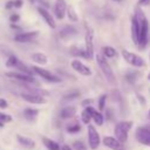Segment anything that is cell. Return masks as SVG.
Instances as JSON below:
<instances>
[{
    "label": "cell",
    "mask_w": 150,
    "mask_h": 150,
    "mask_svg": "<svg viewBox=\"0 0 150 150\" xmlns=\"http://www.w3.org/2000/svg\"><path fill=\"white\" fill-rule=\"evenodd\" d=\"M80 95H81V93H80V90H77V89H73V90H69L68 93H66L63 96H62V102H69V101H73V100H75V98H77V97H80Z\"/></svg>",
    "instance_id": "cb8c5ba5"
},
{
    "label": "cell",
    "mask_w": 150,
    "mask_h": 150,
    "mask_svg": "<svg viewBox=\"0 0 150 150\" xmlns=\"http://www.w3.org/2000/svg\"><path fill=\"white\" fill-rule=\"evenodd\" d=\"M76 33H77L76 28L73 27V26H70V25H68V26H64L60 30V38L63 39V40H67V39L73 38L74 35H76Z\"/></svg>",
    "instance_id": "e0dca14e"
},
{
    "label": "cell",
    "mask_w": 150,
    "mask_h": 150,
    "mask_svg": "<svg viewBox=\"0 0 150 150\" xmlns=\"http://www.w3.org/2000/svg\"><path fill=\"white\" fill-rule=\"evenodd\" d=\"M125 79H127V81H128L129 83L134 84V83L136 82V80L138 79V73H137V71H134V70H129V71H127V74H125Z\"/></svg>",
    "instance_id": "f546056e"
},
{
    "label": "cell",
    "mask_w": 150,
    "mask_h": 150,
    "mask_svg": "<svg viewBox=\"0 0 150 150\" xmlns=\"http://www.w3.org/2000/svg\"><path fill=\"white\" fill-rule=\"evenodd\" d=\"M88 143L91 150H96L101 144V138L94 125H88Z\"/></svg>",
    "instance_id": "52a82bcc"
},
{
    "label": "cell",
    "mask_w": 150,
    "mask_h": 150,
    "mask_svg": "<svg viewBox=\"0 0 150 150\" xmlns=\"http://www.w3.org/2000/svg\"><path fill=\"white\" fill-rule=\"evenodd\" d=\"M96 62H97V64H98L101 71L103 73L104 77L107 79V81H108L109 83H111V84H116V77H115L114 71H112L110 64L108 63L107 59H105L104 56L97 54V55H96Z\"/></svg>",
    "instance_id": "7a4b0ae2"
},
{
    "label": "cell",
    "mask_w": 150,
    "mask_h": 150,
    "mask_svg": "<svg viewBox=\"0 0 150 150\" xmlns=\"http://www.w3.org/2000/svg\"><path fill=\"white\" fill-rule=\"evenodd\" d=\"M73 149L74 150H87V146L82 141H75L73 143Z\"/></svg>",
    "instance_id": "e575fe53"
},
{
    "label": "cell",
    "mask_w": 150,
    "mask_h": 150,
    "mask_svg": "<svg viewBox=\"0 0 150 150\" xmlns=\"http://www.w3.org/2000/svg\"><path fill=\"white\" fill-rule=\"evenodd\" d=\"M91 102H93V100H90V98H89V100H84V101H82V103H81V104H82L83 107H87V105H90V103H91Z\"/></svg>",
    "instance_id": "ab89813d"
},
{
    "label": "cell",
    "mask_w": 150,
    "mask_h": 150,
    "mask_svg": "<svg viewBox=\"0 0 150 150\" xmlns=\"http://www.w3.org/2000/svg\"><path fill=\"white\" fill-rule=\"evenodd\" d=\"M66 12H67V16H68V19H69L71 22H76V21L79 20L77 13H76V11L74 9V7L68 6L67 9H66Z\"/></svg>",
    "instance_id": "83f0119b"
},
{
    "label": "cell",
    "mask_w": 150,
    "mask_h": 150,
    "mask_svg": "<svg viewBox=\"0 0 150 150\" xmlns=\"http://www.w3.org/2000/svg\"><path fill=\"white\" fill-rule=\"evenodd\" d=\"M137 5L138 6H149L150 5V0H138Z\"/></svg>",
    "instance_id": "f35d334b"
},
{
    "label": "cell",
    "mask_w": 150,
    "mask_h": 150,
    "mask_svg": "<svg viewBox=\"0 0 150 150\" xmlns=\"http://www.w3.org/2000/svg\"><path fill=\"white\" fill-rule=\"evenodd\" d=\"M30 59L33 62L38 63V64H46L48 62V57L46 54L41 53V52H36V53H33L30 55Z\"/></svg>",
    "instance_id": "ffe728a7"
},
{
    "label": "cell",
    "mask_w": 150,
    "mask_h": 150,
    "mask_svg": "<svg viewBox=\"0 0 150 150\" xmlns=\"http://www.w3.org/2000/svg\"><path fill=\"white\" fill-rule=\"evenodd\" d=\"M69 53H70V55H73V56H80V57H86V59H88L87 52L83 50V49H81V48H79V47H76V46H71L70 49H69Z\"/></svg>",
    "instance_id": "d4e9b609"
},
{
    "label": "cell",
    "mask_w": 150,
    "mask_h": 150,
    "mask_svg": "<svg viewBox=\"0 0 150 150\" xmlns=\"http://www.w3.org/2000/svg\"><path fill=\"white\" fill-rule=\"evenodd\" d=\"M132 125H134V123L131 121H122V122L117 123L115 127V137L122 143L127 142L128 132L132 128Z\"/></svg>",
    "instance_id": "3957f363"
},
{
    "label": "cell",
    "mask_w": 150,
    "mask_h": 150,
    "mask_svg": "<svg viewBox=\"0 0 150 150\" xmlns=\"http://www.w3.org/2000/svg\"><path fill=\"white\" fill-rule=\"evenodd\" d=\"M38 36H39V32H38V30L21 32V33H18V34L14 36V40H15L16 42L25 43V42H30V41L35 40Z\"/></svg>",
    "instance_id": "30bf717a"
},
{
    "label": "cell",
    "mask_w": 150,
    "mask_h": 150,
    "mask_svg": "<svg viewBox=\"0 0 150 150\" xmlns=\"http://www.w3.org/2000/svg\"><path fill=\"white\" fill-rule=\"evenodd\" d=\"M103 144L111 149V150H124V145L122 142H120L116 137H112V136H105L103 137Z\"/></svg>",
    "instance_id": "8fae6325"
},
{
    "label": "cell",
    "mask_w": 150,
    "mask_h": 150,
    "mask_svg": "<svg viewBox=\"0 0 150 150\" xmlns=\"http://www.w3.org/2000/svg\"><path fill=\"white\" fill-rule=\"evenodd\" d=\"M16 141L23 146V148H26V149H33L34 146H35V142L32 139V138H29V137H27V136H22V135H16Z\"/></svg>",
    "instance_id": "ac0fdd59"
},
{
    "label": "cell",
    "mask_w": 150,
    "mask_h": 150,
    "mask_svg": "<svg viewBox=\"0 0 150 150\" xmlns=\"http://www.w3.org/2000/svg\"><path fill=\"white\" fill-rule=\"evenodd\" d=\"M7 107H8V102H7V100L0 97V109H6Z\"/></svg>",
    "instance_id": "8d00e7d4"
},
{
    "label": "cell",
    "mask_w": 150,
    "mask_h": 150,
    "mask_svg": "<svg viewBox=\"0 0 150 150\" xmlns=\"http://www.w3.org/2000/svg\"><path fill=\"white\" fill-rule=\"evenodd\" d=\"M5 7H6L7 9H11V8H13V7H14V6H13V0H12V1H8V2L6 4V6H5Z\"/></svg>",
    "instance_id": "60d3db41"
},
{
    "label": "cell",
    "mask_w": 150,
    "mask_h": 150,
    "mask_svg": "<svg viewBox=\"0 0 150 150\" xmlns=\"http://www.w3.org/2000/svg\"><path fill=\"white\" fill-rule=\"evenodd\" d=\"M38 12H39V14L42 16V19L45 20V22H46L50 28H55V27H56V23H55V20H54V18H53V15H52L46 8L39 6V7H38Z\"/></svg>",
    "instance_id": "9a60e30c"
},
{
    "label": "cell",
    "mask_w": 150,
    "mask_h": 150,
    "mask_svg": "<svg viewBox=\"0 0 150 150\" xmlns=\"http://www.w3.org/2000/svg\"><path fill=\"white\" fill-rule=\"evenodd\" d=\"M115 1H120V0H115Z\"/></svg>",
    "instance_id": "bcb514c9"
},
{
    "label": "cell",
    "mask_w": 150,
    "mask_h": 150,
    "mask_svg": "<svg viewBox=\"0 0 150 150\" xmlns=\"http://www.w3.org/2000/svg\"><path fill=\"white\" fill-rule=\"evenodd\" d=\"M8 77L11 79H14L21 83H34V84H38V81L35 80V77L33 75H29V74H25V73H21V71H8L6 74Z\"/></svg>",
    "instance_id": "8992f818"
},
{
    "label": "cell",
    "mask_w": 150,
    "mask_h": 150,
    "mask_svg": "<svg viewBox=\"0 0 150 150\" xmlns=\"http://www.w3.org/2000/svg\"><path fill=\"white\" fill-rule=\"evenodd\" d=\"M28 1H29L30 4H34V2H35V0H28Z\"/></svg>",
    "instance_id": "7bdbcfd3"
},
{
    "label": "cell",
    "mask_w": 150,
    "mask_h": 150,
    "mask_svg": "<svg viewBox=\"0 0 150 150\" xmlns=\"http://www.w3.org/2000/svg\"><path fill=\"white\" fill-rule=\"evenodd\" d=\"M148 80H150V73H149V75H148Z\"/></svg>",
    "instance_id": "ee69618b"
},
{
    "label": "cell",
    "mask_w": 150,
    "mask_h": 150,
    "mask_svg": "<svg viewBox=\"0 0 150 150\" xmlns=\"http://www.w3.org/2000/svg\"><path fill=\"white\" fill-rule=\"evenodd\" d=\"M81 120L84 124H89V122L91 120V116H90V112L87 110V108H84V110L81 112Z\"/></svg>",
    "instance_id": "d6a6232c"
},
{
    "label": "cell",
    "mask_w": 150,
    "mask_h": 150,
    "mask_svg": "<svg viewBox=\"0 0 150 150\" xmlns=\"http://www.w3.org/2000/svg\"><path fill=\"white\" fill-rule=\"evenodd\" d=\"M122 56L123 59L131 66L134 67H137V68H141V67H144L145 66V61L137 54L132 53V52H129L127 49H122Z\"/></svg>",
    "instance_id": "277c9868"
},
{
    "label": "cell",
    "mask_w": 150,
    "mask_h": 150,
    "mask_svg": "<svg viewBox=\"0 0 150 150\" xmlns=\"http://www.w3.org/2000/svg\"><path fill=\"white\" fill-rule=\"evenodd\" d=\"M102 52H103V55L104 57H109V59H112V57H116L117 56V52L114 47H110V46H104L102 48Z\"/></svg>",
    "instance_id": "484cf974"
},
{
    "label": "cell",
    "mask_w": 150,
    "mask_h": 150,
    "mask_svg": "<svg viewBox=\"0 0 150 150\" xmlns=\"http://www.w3.org/2000/svg\"><path fill=\"white\" fill-rule=\"evenodd\" d=\"M21 97L28 103H33V104H45L47 102V100L42 95L34 94V93H23L21 94Z\"/></svg>",
    "instance_id": "7c38bea8"
},
{
    "label": "cell",
    "mask_w": 150,
    "mask_h": 150,
    "mask_svg": "<svg viewBox=\"0 0 150 150\" xmlns=\"http://www.w3.org/2000/svg\"><path fill=\"white\" fill-rule=\"evenodd\" d=\"M60 150H73L69 145H67V144H64V145H62V148L60 149Z\"/></svg>",
    "instance_id": "b9f144b4"
},
{
    "label": "cell",
    "mask_w": 150,
    "mask_h": 150,
    "mask_svg": "<svg viewBox=\"0 0 150 150\" xmlns=\"http://www.w3.org/2000/svg\"><path fill=\"white\" fill-rule=\"evenodd\" d=\"M42 143H43V145H45L48 150H60V149H61L60 145H59L55 141H53L52 138H48V137H46V136L42 137Z\"/></svg>",
    "instance_id": "603a6c76"
},
{
    "label": "cell",
    "mask_w": 150,
    "mask_h": 150,
    "mask_svg": "<svg viewBox=\"0 0 150 150\" xmlns=\"http://www.w3.org/2000/svg\"><path fill=\"white\" fill-rule=\"evenodd\" d=\"M75 112H76V108L74 105H68V107H64L60 111V117L63 118V120H68V118L74 117Z\"/></svg>",
    "instance_id": "d6986e66"
},
{
    "label": "cell",
    "mask_w": 150,
    "mask_h": 150,
    "mask_svg": "<svg viewBox=\"0 0 150 150\" xmlns=\"http://www.w3.org/2000/svg\"><path fill=\"white\" fill-rule=\"evenodd\" d=\"M66 9H67V2L66 0H55L54 5V13L56 19L62 20L66 15Z\"/></svg>",
    "instance_id": "5bb4252c"
},
{
    "label": "cell",
    "mask_w": 150,
    "mask_h": 150,
    "mask_svg": "<svg viewBox=\"0 0 150 150\" xmlns=\"http://www.w3.org/2000/svg\"><path fill=\"white\" fill-rule=\"evenodd\" d=\"M84 43H86V52H87L88 59H91L94 56V32L91 28H87Z\"/></svg>",
    "instance_id": "9c48e42d"
},
{
    "label": "cell",
    "mask_w": 150,
    "mask_h": 150,
    "mask_svg": "<svg viewBox=\"0 0 150 150\" xmlns=\"http://www.w3.org/2000/svg\"><path fill=\"white\" fill-rule=\"evenodd\" d=\"M135 137L141 144L150 146V129H148L145 127H138L136 129Z\"/></svg>",
    "instance_id": "ba28073f"
},
{
    "label": "cell",
    "mask_w": 150,
    "mask_h": 150,
    "mask_svg": "<svg viewBox=\"0 0 150 150\" xmlns=\"http://www.w3.org/2000/svg\"><path fill=\"white\" fill-rule=\"evenodd\" d=\"M70 66H71V68L75 70V71H77V73H80L81 75H83V76H90L91 75V70L84 64V63H82L80 60H73L71 61V63H70Z\"/></svg>",
    "instance_id": "4fadbf2b"
},
{
    "label": "cell",
    "mask_w": 150,
    "mask_h": 150,
    "mask_svg": "<svg viewBox=\"0 0 150 150\" xmlns=\"http://www.w3.org/2000/svg\"><path fill=\"white\" fill-rule=\"evenodd\" d=\"M149 57H150V55H149Z\"/></svg>",
    "instance_id": "7dc6e473"
},
{
    "label": "cell",
    "mask_w": 150,
    "mask_h": 150,
    "mask_svg": "<svg viewBox=\"0 0 150 150\" xmlns=\"http://www.w3.org/2000/svg\"><path fill=\"white\" fill-rule=\"evenodd\" d=\"M33 71L36 73L40 77H42L43 80L48 81V82H52V83H57V82H61V79L57 76V75H54L53 73H50L49 70L45 69V68H41V67H38V66H34L33 68Z\"/></svg>",
    "instance_id": "5b68a950"
},
{
    "label": "cell",
    "mask_w": 150,
    "mask_h": 150,
    "mask_svg": "<svg viewBox=\"0 0 150 150\" xmlns=\"http://www.w3.org/2000/svg\"><path fill=\"white\" fill-rule=\"evenodd\" d=\"M23 5V1L22 0H13V6L15 8H21Z\"/></svg>",
    "instance_id": "74e56055"
},
{
    "label": "cell",
    "mask_w": 150,
    "mask_h": 150,
    "mask_svg": "<svg viewBox=\"0 0 150 150\" xmlns=\"http://www.w3.org/2000/svg\"><path fill=\"white\" fill-rule=\"evenodd\" d=\"M38 115H39V110L35 109V108H26V109H23V116H25V118L27 121H30V122L35 121Z\"/></svg>",
    "instance_id": "44dd1931"
},
{
    "label": "cell",
    "mask_w": 150,
    "mask_h": 150,
    "mask_svg": "<svg viewBox=\"0 0 150 150\" xmlns=\"http://www.w3.org/2000/svg\"><path fill=\"white\" fill-rule=\"evenodd\" d=\"M19 20H20V15L16 14V13H14V14H12V15L9 16V21H11L12 23H16Z\"/></svg>",
    "instance_id": "d590c367"
},
{
    "label": "cell",
    "mask_w": 150,
    "mask_h": 150,
    "mask_svg": "<svg viewBox=\"0 0 150 150\" xmlns=\"http://www.w3.org/2000/svg\"><path fill=\"white\" fill-rule=\"evenodd\" d=\"M18 61H19V59L15 55H9L8 59H7V61H6V67H8V68H15Z\"/></svg>",
    "instance_id": "4dcf8cb0"
},
{
    "label": "cell",
    "mask_w": 150,
    "mask_h": 150,
    "mask_svg": "<svg viewBox=\"0 0 150 150\" xmlns=\"http://www.w3.org/2000/svg\"><path fill=\"white\" fill-rule=\"evenodd\" d=\"M15 68L19 70V71H21V73H25V74H29V75H33V69H30L27 64H25L23 62H21L20 60L18 61V63H16V66H15Z\"/></svg>",
    "instance_id": "4316f807"
},
{
    "label": "cell",
    "mask_w": 150,
    "mask_h": 150,
    "mask_svg": "<svg viewBox=\"0 0 150 150\" xmlns=\"http://www.w3.org/2000/svg\"><path fill=\"white\" fill-rule=\"evenodd\" d=\"M12 116L5 112H0V127H4L6 123H11L12 122Z\"/></svg>",
    "instance_id": "1f68e13d"
},
{
    "label": "cell",
    "mask_w": 150,
    "mask_h": 150,
    "mask_svg": "<svg viewBox=\"0 0 150 150\" xmlns=\"http://www.w3.org/2000/svg\"><path fill=\"white\" fill-rule=\"evenodd\" d=\"M80 130H81V125L76 121H74L67 125V132L68 134H77Z\"/></svg>",
    "instance_id": "f1b7e54d"
},
{
    "label": "cell",
    "mask_w": 150,
    "mask_h": 150,
    "mask_svg": "<svg viewBox=\"0 0 150 150\" xmlns=\"http://www.w3.org/2000/svg\"><path fill=\"white\" fill-rule=\"evenodd\" d=\"M131 38L135 45H137V40H138V25H137V20L135 18V15L131 18Z\"/></svg>",
    "instance_id": "7402d4cb"
},
{
    "label": "cell",
    "mask_w": 150,
    "mask_h": 150,
    "mask_svg": "<svg viewBox=\"0 0 150 150\" xmlns=\"http://www.w3.org/2000/svg\"><path fill=\"white\" fill-rule=\"evenodd\" d=\"M135 18L137 20L138 25V40H137V46L139 49H144L146 43H148V32H149V22L148 19L144 14V12L137 7L135 12Z\"/></svg>",
    "instance_id": "6da1fadb"
},
{
    "label": "cell",
    "mask_w": 150,
    "mask_h": 150,
    "mask_svg": "<svg viewBox=\"0 0 150 150\" xmlns=\"http://www.w3.org/2000/svg\"><path fill=\"white\" fill-rule=\"evenodd\" d=\"M105 102H107V95L103 94L100 100H98V111H103L105 108Z\"/></svg>",
    "instance_id": "836d02e7"
},
{
    "label": "cell",
    "mask_w": 150,
    "mask_h": 150,
    "mask_svg": "<svg viewBox=\"0 0 150 150\" xmlns=\"http://www.w3.org/2000/svg\"><path fill=\"white\" fill-rule=\"evenodd\" d=\"M149 117H150V110H149Z\"/></svg>",
    "instance_id": "f6af8a7d"
},
{
    "label": "cell",
    "mask_w": 150,
    "mask_h": 150,
    "mask_svg": "<svg viewBox=\"0 0 150 150\" xmlns=\"http://www.w3.org/2000/svg\"><path fill=\"white\" fill-rule=\"evenodd\" d=\"M86 108H87V110L90 112V116H91V118L94 120L95 124H96V125H102V124H103V115L101 114V111L96 110V109H95L94 107H91V105H87Z\"/></svg>",
    "instance_id": "2e32d148"
}]
</instances>
